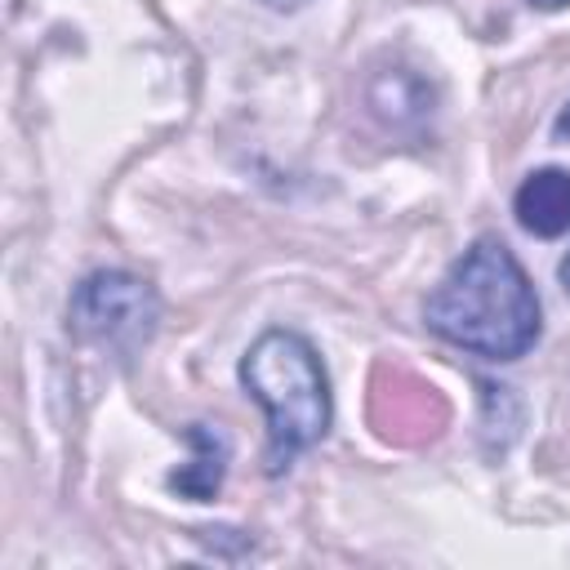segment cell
Segmentation results:
<instances>
[{"label":"cell","mask_w":570,"mask_h":570,"mask_svg":"<svg viewBox=\"0 0 570 570\" xmlns=\"http://www.w3.org/2000/svg\"><path fill=\"white\" fill-rule=\"evenodd\" d=\"M557 276H561V285H566V294H570V254L561 258V267H557Z\"/></svg>","instance_id":"8"},{"label":"cell","mask_w":570,"mask_h":570,"mask_svg":"<svg viewBox=\"0 0 570 570\" xmlns=\"http://www.w3.org/2000/svg\"><path fill=\"white\" fill-rule=\"evenodd\" d=\"M263 4H267V9H303L307 0H263Z\"/></svg>","instance_id":"7"},{"label":"cell","mask_w":570,"mask_h":570,"mask_svg":"<svg viewBox=\"0 0 570 570\" xmlns=\"http://www.w3.org/2000/svg\"><path fill=\"white\" fill-rule=\"evenodd\" d=\"M423 321L450 347L485 361H517L539 343V294L499 236L472 240L423 303Z\"/></svg>","instance_id":"1"},{"label":"cell","mask_w":570,"mask_h":570,"mask_svg":"<svg viewBox=\"0 0 570 570\" xmlns=\"http://www.w3.org/2000/svg\"><path fill=\"white\" fill-rule=\"evenodd\" d=\"M530 4H534V9H566L570 0H530Z\"/></svg>","instance_id":"9"},{"label":"cell","mask_w":570,"mask_h":570,"mask_svg":"<svg viewBox=\"0 0 570 570\" xmlns=\"http://www.w3.org/2000/svg\"><path fill=\"white\" fill-rule=\"evenodd\" d=\"M552 134H557V138H570V102L561 107V116H557V125H552Z\"/></svg>","instance_id":"6"},{"label":"cell","mask_w":570,"mask_h":570,"mask_svg":"<svg viewBox=\"0 0 570 570\" xmlns=\"http://www.w3.org/2000/svg\"><path fill=\"white\" fill-rule=\"evenodd\" d=\"M187 445H191V463H183L178 472H169V490L205 503L218 494L223 485V472H227V454H232V441L223 428H209V423H191L187 432Z\"/></svg>","instance_id":"5"},{"label":"cell","mask_w":570,"mask_h":570,"mask_svg":"<svg viewBox=\"0 0 570 570\" xmlns=\"http://www.w3.org/2000/svg\"><path fill=\"white\" fill-rule=\"evenodd\" d=\"M67 312H71V330L85 343H94L111 356H134L156 334L160 298L134 272H89L71 289Z\"/></svg>","instance_id":"3"},{"label":"cell","mask_w":570,"mask_h":570,"mask_svg":"<svg viewBox=\"0 0 570 570\" xmlns=\"http://www.w3.org/2000/svg\"><path fill=\"white\" fill-rule=\"evenodd\" d=\"M512 214L539 240L566 236L570 232V169L548 165V169L525 174V183L512 196Z\"/></svg>","instance_id":"4"},{"label":"cell","mask_w":570,"mask_h":570,"mask_svg":"<svg viewBox=\"0 0 570 570\" xmlns=\"http://www.w3.org/2000/svg\"><path fill=\"white\" fill-rule=\"evenodd\" d=\"M240 383L267 414V472H285L330 432V379L298 330H263L240 356Z\"/></svg>","instance_id":"2"}]
</instances>
